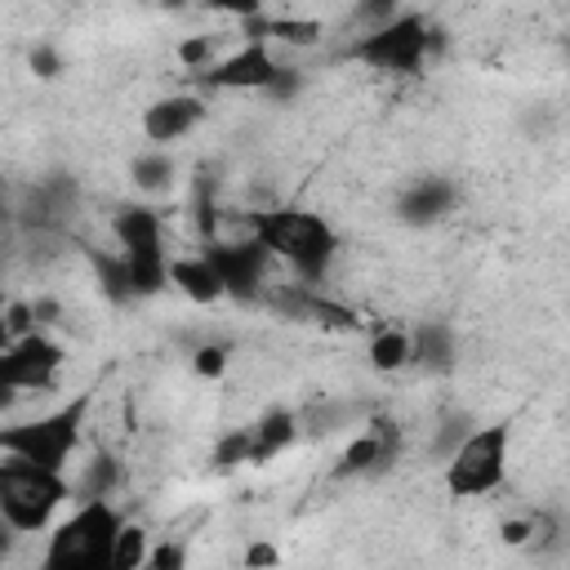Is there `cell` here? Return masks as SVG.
I'll use <instances>...</instances> for the list:
<instances>
[{
    "label": "cell",
    "instance_id": "1",
    "mask_svg": "<svg viewBox=\"0 0 570 570\" xmlns=\"http://www.w3.org/2000/svg\"><path fill=\"white\" fill-rule=\"evenodd\" d=\"M249 236L294 272V281L303 285H321L343 249V236L338 227L316 214V209H303V205H281V209H267V214H254L249 218Z\"/></svg>",
    "mask_w": 570,
    "mask_h": 570
},
{
    "label": "cell",
    "instance_id": "2",
    "mask_svg": "<svg viewBox=\"0 0 570 570\" xmlns=\"http://www.w3.org/2000/svg\"><path fill=\"white\" fill-rule=\"evenodd\" d=\"M125 512L111 499L76 503L45 539L36 570H116V543L125 530Z\"/></svg>",
    "mask_w": 570,
    "mask_h": 570
},
{
    "label": "cell",
    "instance_id": "3",
    "mask_svg": "<svg viewBox=\"0 0 570 570\" xmlns=\"http://www.w3.org/2000/svg\"><path fill=\"white\" fill-rule=\"evenodd\" d=\"M436 49H441V31L432 27V18L419 9H401L392 22L374 31H356L343 58L370 71H383V76H423Z\"/></svg>",
    "mask_w": 570,
    "mask_h": 570
},
{
    "label": "cell",
    "instance_id": "4",
    "mask_svg": "<svg viewBox=\"0 0 570 570\" xmlns=\"http://www.w3.org/2000/svg\"><path fill=\"white\" fill-rule=\"evenodd\" d=\"M76 499L67 472H45L22 459H0V517L13 534H45L58 525V512Z\"/></svg>",
    "mask_w": 570,
    "mask_h": 570
},
{
    "label": "cell",
    "instance_id": "5",
    "mask_svg": "<svg viewBox=\"0 0 570 570\" xmlns=\"http://www.w3.org/2000/svg\"><path fill=\"white\" fill-rule=\"evenodd\" d=\"M89 405H94V396L89 392H76L67 405H58L49 414H36V419H22V423L0 428V454L22 459V463H36L45 472H67V463H71V454L80 445Z\"/></svg>",
    "mask_w": 570,
    "mask_h": 570
},
{
    "label": "cell",
    "instance_id": "6",
    "mask_svg": "<svg viewBox=\"0 0 570 570\" xmlns=\"http://www.w3.org/2000/svg\"><path fill=\"white\" fill-rule=\"evenodd\" d=\"M512 459V423H476L472 436L441 463V485L450 499H485L508 481Z\"/></svg>",
    "mask_w": 570,
    "mask_h": 570
},
{
    "label": "cell",
    "instance_id": "7",
    "mask_svg": "<svg viewBox=\"0 0 570 570\" xmlns=\"http://www.w3.org/2000/svg\"><path fill=\"white\" fill-rule=\"evenodd\" d=\"M281 58L272 53L267 40H240L236 49H227L209 71L191 76L205 94H267L272 80L281 76Z\"/></svg>",
    "mask_w": 570,
    "mask_h": 570
},
{
    "label": "cell",
    "instance_id": "8",
    "mask_svg": "<svg viewBox=\"0 0 570 570\" xmlns=\"http://www.w3.org/2000/svg\"><path fill=\"white\" fill-rule=\"evenodd\" d=\"M205 258L214 263V272L223 276V289L232 303H263L267 298V272H272V254L254 240V236H240V240H205Z\"/></svg>",
    "mask_w": 570,
    "mask_h": 570
},
{
    "label": "cell",
    "instance_id": "9",
    "mask_svg": "<svg viewBox=\"0 0 570 570\" xmlns=\"http://www.w3.org/2000/svg\"><path fill=\"white\" fill-rule=\"evenodd\" d=\"M67 365V347L53 334H27L18 343H4L0 352V387L4 392H49Z\"/></svg>",
    "mask_w": 570,
    "mask_h": 570
},
{
    "label": "cell",
    "instance_id": "10",
    "mask_svg": "<svg viewBox=\"0 0 570 570\" xmlns=\"http://www.w3.org/2000/svg\"><path fill=\"white\" fill-rule=\"evenodd\" d=\"M401 459V428L392 419H370L334 459L330 476L334 481H352V476H383L392 463Z\"/></svg>",
    "mask_w": 570,
    "mask_h": 570
},
{
    "label": "cell",
    "instance_id": "11",
    "mask_svg": "<svg viewBox=\"0 0 570 570\" xmlns=\"http://www.w3.org/2000/svg\"><path fill=\"white\" fill-rule=\"evenodd\" d=\"M205 116H209L205 94H196V89L160 94V98H151V102L142 107V138H147L151 147H165V151H169L174 142L191 138V134L205 125Z\"/></svg>",
    "mask_w": 570,
    "mask_h": 570
},
{
    "label": "cell",
    "instance_id": "12",
    "mask_svg": "<svg viewBox=\"0 0 570 570\" xmlns=\"http://www.w3.org/2000/svg\"><path fill=\"white\" fill-rule=\"evenodd\" d=\"M459 196L463 191H459V183L450 174H419L396 191L392 214L405 227H436L459 209Z\"/></svg>",
    "mask_w": 570,
    "mask_h": 570
},
{
    "label": "cell",
    "instance_id": "13",
    "mask_svg": "<svg viewBox=\"0 0 570 570\" xmlns=\"http://www.w3.org/2000/svg\"><path fill=\"white\" fill-rule=\"evenodd\" d=\"M249 428V468H263L272 459H281L298 436H303V419L289 405H267L258 419L245 423Z\"/></svg>",
    "mask_w": 570,
    "mask_h": 570
},
{
    "label": "cell",
    "instance_id": "14",
    "mask_svg": "<svg viewBox=\"0 0 570 570\" xmlns=\"http://www.w3.org/2000/svg\"><path fill=\"white\" fill-rule=\"evenodd\" d=\"M169 285H174L187 303H196V307H214V303H223V298H227L223 276L214 272V263L205 258V249L178 254V258L169 263Z\"/></svg>",
    "mask_w": 570,
    "mask_h": 570
},
{
    "label": "cell",
    "instance_id": "15",
    "mask_svg": "<svg viewBox=\"0 0 570 570\" xmlns=\"http://www.w3.org/2000/svg\"><path fill=\"white\" fill-rule=\"evenodd\" d=\"M414 365L423 374H454L459 370V330L450 321H419L414 330Z\"/></svg>",
    "mask_w": 570,
    "mask_h": 570
},
{
    "label": "cell",
    "instance_id": "16",
    "mask_svg": "<svg viewBox=\"0 0 570 570\" xmlns=\"http://www.w3.org/2000/svg\"><path fill=\"white\" fill-rule=\"evenodd\" d=\"M107 227H111L116 249L165 245V218H160V209H151V205H142V200H125V205H116L111 218H107Z\"/></svg>",
    "mask_w": 570,
    "mask_h": 570
},
{
    "label": "cell",
    "instance_id": "17",
    "mask_svg": "<svg viewBox=\"0 0 570 570\" xmlns=\"http://www.w3.org/2000/svg\"><path fill=\"white\" fill-rule=\"evenodd\" d=\"M365 361L374 374H401L414 365V334L401 330V325H383L370 334L365 343Z\"/></svg>",
    "mask_w": 570,
    "mask_h": 570
},
{
    "label": "cell",
    "instance_id": "18",
    "mask_svg": "<svg viewBox=\"0 0 570 570\" xmlns=\"http://www.w3.org/2000/svg\"><path fill=\"white\" fill-rule=\"evenodd\" d=\"M129 178H134V187H138L142 196H160V191L174 187L178 160H174V151H165V147H142V151L129 160Z\"/></svg>",
    "mask_w": 570,
    "mask_h": 570
},
{
    "label": "cell",
    "instance_id": "19",
    "mask_svg": "<svg viewBox=\"0 0 570 570\" xmlns=\"http://www.w3.org/2000/svg\"><path fill=\"white\" fill-rule=\"evenodd\" d=\"M89 267H94V281H98V289H102L107 303L125 307V303L138 298V294H134V281H129V267H125V258H120V249H116V254L89 249Z\"/></svg>",
    "mask_w": 570,
    "mask_h": 570
},
{
    "label": "cell",
    "instance_id": "20",
    "mask_svg": "<svg viewBox=\"0 0 570 570\" xmlns=\"http://www.w3.org/2000/svg\"><path fill=\"white\" fill-rule=\"evenodd\" d=\"M209 468L218 476H232V472L249 468V428H227L209 450Z\"/></svg>",
    "mask_w": 570,
    "mask_h": 570
},
{
    "label": "cell",
    "instance_id": "21",
    "mask_svg": "<svg viewBox=\"0 0 570 570\" xmlns=\"http://www.w3.org/2000/svg\"><path fill=\"white\" fill-rule=\"evenodd\" d=\"M116 485H120V463H116L111 454H94L89 468H85V476L76 481V499H80V503H85V499H111Z\"/></svg>",
    "mask_w": 570,
    "mask_h": 570
},
{
    "label": "cell",
    "instance_id": "22",
    "mask_svg": "<svg viewBox=\"0 0 570 570\" xmlns=\"http://www.w3.org/2000/svg\"><path fill=\"white\" fill-rule=\"evenodd\" d=\"M472 428H476V419H472L468 410H450V414H441V419H436V436H432V454L445 463V459L472 436Z\"/></svg>",
    "mask_w": 570,
    "mask_h": 570
},
{
    "label": "cell",
    "instance_id": "23",
    "mask_svg": "<svg viewBox=\"0 0 570 570\" xmlns=\"http://www.w3.org/2000/svg\"><path fill=\"white\" fill-rule=\"evenodd\" d=\"M151 548H156V539L147 534V525L125 521L120 543H116V570H142V566H147V557H151Z\"/></svg>",
    "mask_w": 570,
    "mask_h": 570
},
{
    "label": "cell",
    "instance_id": "24",
    "mask_svg": "<svg viewBox=\"0 0 570 570\" xmlns=\"http://www.w3.org/2000/svg\"><path fill=\"white\" fill-rule=\"evenodd\" d=\"M27 334H40L36 330V312H31V298H9V307H4V343H18Z\"/></svg>",
    "mask_w": 570,
    "mask_h": 570
},
{
    "label": "cell",
    "instance_id": "25",
    "mask_svg": "<svg viewBox=\"0 0 570 570\" xmlns=\"http://www.w3.org/2000/svg\"><path fill=\"white\" fill-rule=\"evenodd\" d=\"M142 570H187V543L183 539H156Z\"/></svg>",
    "mask_w": 570,
    "mask_h": 570
},
{
    "label": "cell",
    "instance_id": "26",
    "mask_svg": "<svg viewBox=\"0 0 570 570\" xmlns=\"http://www.w3.org/2000/svg\"><path fill=\"white\" fill-rule=\"evenodd\" d=\"M303 85H307L303 67H289V62H285V67H281V76L272 80V89H267L263 98H272V102H285V107H289V102L303 94Z\"/></svg>",
    "mask_w": 570,
    "mask_h": 570
},
{
    "label": "cell",
    "instance_id": "27",
    "mask_svg": "<svg viewBox=\"0 0 570 570\" xmlns=\"http://www.w3.org/2000/svg\"><path fill=\"white\" fill-rule=\"evenodd\" d=\"M191 370H196L200 379H223V370H227V347H223V343L196 347V352H191Z\"/></svg>",
    "mask_w": 570,
    "mask_h": 570
},
{
    "label": "cell",
    "instance_id": "28",
    "mask_svg": "<svg viewBox=\"0 0 570 570\" xmlns=\"http://www.w3.org/2000/svg\"><path fill=\"white\" fill-rule=\"evenodd\" d=\"M31 312H36V330H45V334H53V325H62V303L53 294H36Z\"/></svg>",
    "mask_w": 570,
    "mask_h": 570
},
{
    "label": "cell",
    "instance_id": "29",
    "mask_svg": "<svg viewBox=\"0 0 570 570\" xmlns=\"http://www.w3.org/2000/svg\"><path fill=\"white\" fill-rule=\"evenodd\" d=\"M31 71H36L40 80H53V76L62 71V53H58L53 45H36V49H31Z\"/></svg>",
    "mask_w": 570,
    "mask_h": 570
},
{
    "label": "cell",
    "instance_id": "30",
    "mask_svg": "<svg viewBox=\"0 0 570 570\" xmlns=\"http://www.w3.org/2000/svg\"><path fill=\"white\" fill-rule=\"evenodd\" d=\"M272 561H276L272 548H249V566H272Z\"/></svg>",
    "mask_w": 570,
    "mask_h": 570
},
{
    "label": "cell",
    "instance_id": "31",
    "mask_svg": "<svg viewBox=\"0 0 570 570\" xmlns=\"http://www.w3.org/2000/svg\"><path fill=\"white\" fill-rule=\"evenodd\" d=\"M566 62H570V36H566Z\"/></svg>",
    "mask_w": 570,
    "mask_h": 570
}]
</instances>
